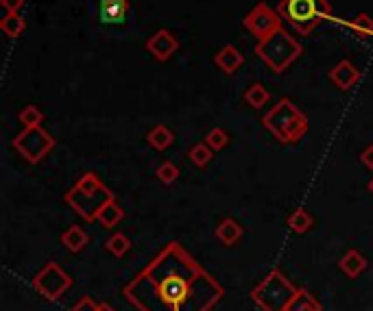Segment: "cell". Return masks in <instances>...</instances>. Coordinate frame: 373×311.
<instances>
[{
    "mask_svg": "<svg viewBox=\"0 0 373 311\" xmlns=\"http://www.w3.org/2000/svg\"><path fill=\"white\" fill-rule=\"evenodd\" d=\"M208 274L194 264V259H190L177 244L168 246L155 262L148 266L136 285L146 288L142 296H131V300L148 298L155 296V303L148 311H182L192 296L194 283L206 281Z\"/></svg>",
    "mask_w": 373,
    "mask_h": 311,
    "instance_id": "6da1fadb",
    "label": "cell"
},
{
    "mask_svg": "<svg viewBox=\"0 0 373 311\" xmlns=\"http://www.w3.org/2000/svg\"><path fill=\"white\" fill-rule=\"evenodd\" d=\"M266 131L282 144H295L308 133V118L290 98H282L262 118Z\"/></svg>",
    "mask_w": 373,
    "mask_h": 311,
    "instance_id": "7a4b0ae2",
    "label": "cell"
},
{
    "mask_svg": "<svg viewBox=\"0 0 373 311\" xmlns=\"http://www.w3.org/2000/svg\"><path fill=\"white\" fill-rule=\"evenodd\" d=\"M114 200V194L98 181L94 172H85L74 188L66 194V202L88 222L96 220L103 207Z\"/></svg>",
    "mask_w": 373,
    "mask_h": 311,
    "instance_id": "3957f363",
    "label": "cell"
},
{
    "mask_svg": "<svg viewBox=\"0 0 373 311\" xmlns=\"http://www.w3.org/2000/svg\"><path fill=\"white\" fill-rule=\"evenodd\" d=\"M280 13L297 35L308 37L323 20L332 16V7L328 0H282Z\"/></svg>",
    "mask_w": 373,
    "mask_h": 311,
    "instance_id": "277c9868",
    "label": "cell"
},
{
    "mask_svg": "<svg viewBox=\"0 0 373 311\" xmlns=\"http://www.w3.org/2000/svg\"><path fill=\"white\" fill-rule=\"evenodd\" d=\"M302 53H304V46L284 29L273 33L264 42H258L256 46V55L276 74H282L292 61L300 59Z\"/></svg>",
    "mask_w": 373,
    "mask_h": 311,
    "instance_id": "5b68a950",
    "label": "cell"
},
{
    "mask_svg": "<svg viewBox=\"0 0 373 311\" xmlns=\"http://www.w3.org/2000/svg\"><path fill=\"white\" fill-rule=\"evenodd\" d=\"M297 292L300 290L280 270H271L254 288L251 298L262 311H286Z\"/></svg>",
    "mask_w": 373,
    "mask_h": 311,
    "instance_id": "8992f818",
    "label": "cell"
},
{
    "mask_svg": "<svg viewBox=\"0 0 373 311\" xmlns=\"http://www.w3.org/2000/svg\"><path fill=\"white\" fill-rule=\"evenodd\" d=\"M13 148L29 164H37L55 148V140L42 126H24V131L13 140Z\"/></svg>",
    "mask_w": 373,
    "mask_h": 311,
    "instance_id": "52a82bcc",
    "label": "cell"
},
{
    "mask_svg": "<svg viewBox=\"0 0 373 311\" xmlns=\"http://www.w3.org/2000/svg\"><path fill=\"white\" fill-rule=\"evenodd\" d=\"M242 24L258 42H264L273 33H278L282 29V13L276 11V9H271L266 3H258L251 11L244 16Z\"/></svg>",
    "mask_w": 373,
    "mask_h": 311,
    "instance_id": "ba28073f",
    "label": "cell"
},
{
    "mask_svg": "<svg viewBox=\"0 0 373 311\" xmlns=\"http://www.w3.org/2000/svg\"><path fill=\"white\" fill-rule=\"evenodd\" d=\"M31 285L35 288V292H40L44 298L48 300H57L66 290H70L72 279L55 264V262H48L31 281Z\"/></svg>",
    "mask_w": 373,
    "mask_h": 311,
    "instance_id": "9c48e42d",
    "label": "cell"
},
{
    "mask_svg": "<svg viewBox=\"0 0 373 311\" xmlns=\"http://www.w3.org/2000/svg\"><path fill=\"white\" fill-rule=\"evenodd\" d=\"M146 50L151 53V57L155 61L164 63V61H168L179 50V42H177V37L172 35L168 29H160L158 33H153L151 37H148Z\"/></svg>",
    "mask_w": 373,
    "mask_h": 311,
    "instance_id": "30bf717a",
    "label": "cell"
},
{
    "mask_svg": "<svg viewBox=\"0 0 373 311\" xmlns=\"http://www.w3.org/2000/svg\"><path fill=\"white\" fill-rule=\"evenodd\" d=\"M129 0H101L98 5V18L107 27H116V24H124L129 16Z\"/></svg>",
    "mask_w": 373,
    "mask_h": 311,
    "instance_id": "8fae6325",
    "label": "cell"
},
{
    "mask_svg": "<svg viewBox=\"0 0 373 311\" xmlns=\"http://www.w3.org/2000/svg\"><path fill=\"white\" fill-rule=\"evenodd\" d=\"M330 81H332L341 92H347V90H352V87L360 81V70H358L350 59H343V61H338V63L332 68Z\"/></svg>",
    "mask_w": 373,
    "mask_h": 311,
    "instance_id": "7c38bea8",
    "label": "cell"
},
{
    "mask_svg": "<svg viewBox=\"0 0 373 311\" xmlns=\"http://www.w3.org/2000/svg\"><path fill=\"white\" fill-rule=\"evenodd\" d=\"M214 63L225 72V74H236L238 72V68L244 63V57H242V53L236 48V46H223L218 53H216V57H214Z\"/></svg>",
    "mask_w": 373,
    "mask_h": 311,
    "instance_id": "4fadbf2b",
    "label": "cell"
},
{
    "mask_svg": "<svg viewBox=\"0 0 373 311\" xmlns=\"http://www.w3.org/2000/svg\"><path fill=\"white\" fill-rule=\"evenodd\" d=\"M338 268H341L347 276H350V279H356V276H360V274L367 270V259H365L358 250H347V252L341 257Z\"/></svg>",
    "mask_w": 373,
    "mask_h": 311,
    "instance_id": "5bb4252c",
    "label": "cell"
},
{
    "mask_svg": "<svg viewBox=\"0 0 373 311\" xmlns=\"http://www.w3.org/2000/svg\"><path fill=\"white\" fill-rule=\"evenodd\" d=\"M242 233H244V228H242L236 220L227 218V220H223V222L216 226V240H218L220 244H225V246H234V244L242 238Z\"/></svg>",
    "mask_w": 373,
    "mask_h": 311,
    "instance_id": "9a60e30c",
    "label": "cell"
},
{
    "mask_svg": "<svg viewBox=\"0 0 373 311\" xmlns=\"http://www.w3.org/2000/svg\"><path fill=\"white\" fill-rule=\"evenodd\" d=\"M90 238H88V233L77 226V224H72L68 231H64V236H61V244L70 250V252H79L88 246Z\"/></svg>",
    "mask_w": 373,
    "mask_h": 311,
    "instance_id": "2e32d148",
    "label": "cell"
},
{
    "mask_svg": "<svg viewBox=\"0 0 373 311\" xmlns=\"http://www.w3.org/2000/svg\"><path fill=\"white\" fill-rule=\"evenodd\" d=\"M146 142L155 150H166L172 142H175V135L170 133V128L164 124H158L155 128H151V133L146 135Z\"/></svg>",
    "mask_w": 373,
    "mask_h": 311,
    "instance_id": "e0dca14e",
    "label": "cell"
},
{
    "mask_svg": "<svg viewBox=\"0 0 373 311\" xmlns=\"http://www.w3.org/2000/svg\"><path fill=\"white\" fill-rule=\"evenodd\" d=\"M124 218V212H122V207L116 202V198L114 200H109L103 209H101V214H98V222H101L105 228H114L120 220Z\"/></svg>",
    "mask_w": 373,
    "mask_h": 311,
    "instance_id": "ac0fdd59",
    "label": "cell"
},
{
    "mask_svg": "<svg viewBox=\"0 0 373 311\" xmlns=\"http://www.w3.org/2000/svg\"><path fill=\"white\" fill-rule=\"evenodd\" d=\"M286 311H323L321 303L306 290H300L297 292V296L292 298V303L288 305Z\"/></svg>",
    "mask_w": 373,
    "mask_h": 311,
    "instance_id": "d6986e66",
    "label": "cell"
},
{
    "mask_svg": "<svg viewBox=\"0 0 373 311\" xmlns=\"http://www.w3.org/2000/svg\"><path fill=\"white\" fill-rule=\"evenodd\" d=\"M244 100H247V105L249 107H254V109H262L266 102L271 100V94L264 90L262 83H254V85H249V90L244 92Z\"/></svg>",
    "mask_w": 373,
    "mask_h": 311,
    "instance_id": "ffe728a7",
    "label": "cell"
},
{
    "mask_svg": "<svg viewBox=\"0 0 373 311\" xmlns=\"http://www.w3.org/2000/svg\"><path fill=\"white\" fill-rule=\"evenodd\" d=\"M312 224H314V220H312V216L306 209H295L288 216V226H290L292 233H297V236H304L306 231H310Z\"/></svg>",
    "mask_w": 373,
    "mask_h": 311,
    "instance_id": "44dd1931",
    "label": "cell"
},
{
    "mask_svg": "<svg viewBox=\"0 0 373 311\" xmlns=\"http://www.w3.org/2000/svg\"><path fill=\"white\" fill-rule=\"evenodd\" d=\"M24 27H27V22H24V18L20 13H7L3 20H0V29H3V33L7 37H18L24 33Z\"/></svg>",
    "mask_w": 373,
    "mask_h": 311,
    "instance_id": "7402d4cb",
    "label": "cell"
},
{
    "mask_svg": "<svg viewBox=\"0 0 373 311\" xmlns=\"http://www.w3.org/2000/svg\"><path fill=\"white\" fill-rule=\"evenodd\" d=\"M212 148L206 144V142H201V144H194L190 150H188V159L196 166V168H206V166H210V161H212Z\"/></svg>",
    "mask_w": 373,
    "mask_h": 311,
    "instance_id": "603a6c76",
    "label": "cell"
},
{
    "mask_svg": "<svg viewBox=\"0 0 373 311\" xmlns=\"http://www.w3.org/2000/svg\"><path fill=\"white\" fill-rule=\"evenodd\" d=\"M105 248L114 255V257H122L127 255L129 248H131V240L127 236H122V233H116V236H112L105 244Z\"/></svg>",
    "mask_w": 373,
    "mask_h": 311,
    "instance_id": "cb8c5ba5",
    "label": "cell"
},
{
    "mask_svg": "<svg viewBox=\"0 0 373 311\" xmlns=\"http://www.w3.org/2000/svg\"><path fill=\"white\" fill-rule=\"evenodd\" d=\"M352 31L360 37H373V18L367 16V13H358L354 20H352Z\"/></svg>",
    "mask_w": 373,
    "mask_h": 311,
    "instance_id": "d4e9b609",
    "label": "cell"
},
{
    "mask_svg": "<svg viewBox=\"0 0 373 311\" xmlns=\"http://www.w3.org/2000/svg\"><path fill=\"white\" fill-rule=\"evenodd\" d=\"M18 120L24 124V126H42L44 122V114L35 107V105H27L20 114H18Z\"/></svg>",
    "mask_w": 373,
    "mask_h": 311,
    "instance_id": "484cf974",
    "label": "cell"
},
{
    "mask_svg": "<svg viewBox=\"0 0 373 311\" xmlns=\"http://www.w3.org/2000/svg\"><path fill=\"white\" fill-rule=\"evenodd\" d=\"M212 150H223V148H225L227 144H230V135L225 133V131H223V128H212V131L206 135V140H203Z\"/></svg>",
    "mask_w": 373,
    "mask_h": 311,
    "instance_id": "4316f807",
    "label": "cell"
},
{
    "mask_svg": "<svg viewBox=\"0 0 373 311\" xmlns=\"http://www.w3.org/2000/svg\"><path fill=\"white\" fill-rule=\"evenodd\" d=\"M158 178L162 181L164 185H170V183H175V181L179 178V168L172 164V161H164L158 170H155Z\"/></svg>",
    "mask_w": 373,
    "mask_h": 311,
    "instance_id": "83f0119b",
    "label": "cell"
},
{
    "mask_svg": "<svg viewBox=\"0 0 373 311\" xmlns=\"http://www.w3.org/2000/svg\"><path fill=\"white\" fill-rule=\"evenodd\" d=\"M70 311H114V309L109 305H98L92 298H81Z\"/></svg>",
    "mask_w": 373,
    "mask_h": 311,
    "instance_id": "f1b7e54d",
    "label": "cell"
},
{
    "mask_svg": "<svg viewBox=\"0 0 373 311\" xmlns=\"http://www.w3.org/2000/svg\"><path fill=\"white\" fill-rule=\"evenodd\" d=\"M0 5H3V9L7 13H20L22 5H24V0H0Z\"/></svg>",
    "mask_w": 373,
    "mask_h": 311,
    "instance_id": "f546056e",
    "label": "cell"
},
{
    "mask_svg": "<svg viewBox=\"0 0 373 311\" xmlns=\"http://www.w3.org/2000/svg\"><path fill=\"white\" fill-rule=\"evenodd\" d=\"M360 161H362V166H367L369 170H373V144L367 146V148L360 152Z\"/></svg>",
    "mask_w": 373,
    "mask_h": 311,
    "instance_id": "4dcf8cb0",
    "label": "cell"
},
{
    "mask_svg": "<svg viewBox=\"0 0 373 311\" xmlns=\"http://www.w3.org/2000/svg\"><path fill=\"white\" fill-rule=\"evenodd\" d=\"M369 190H371V192H373V178H371V181H369Z\"/></svg>",
    "mask_w": 373,
    "mask_h": 311,
    "instance_id": "1f68e13d",
    "label": "cell"
}]
</instances>
